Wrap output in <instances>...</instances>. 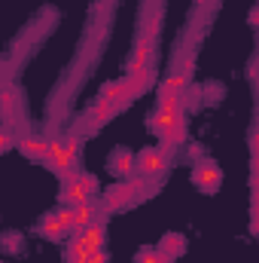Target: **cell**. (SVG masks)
Listing matches in <instances>:
<instances>
[{"instance_id":"obj_2","label":"cell","mask_w":259,"mask_h":263,"mask_svg":"<svg viewBox=\"0 0 259 263\" xmlns=\"http://www.w3.org/2000/svg\"><path fill=\"white\" fill-rule=\"evenodd\" d=\"M192 181H195V187H198L201 193H217V190H220L223 175H220V168H217L210 159H201V162H198V168L192 172Z\"/></svg>"},{"instance_id":"obj_23","label":"cell","mask_w":259,"mask_h":263,"mask_svg":"<svg viewBox=\"0 0 259 263\" xmlns=\"http://www.w3.org/2000/svg\"><path fill=\"white\" fill-rule=\"evenodd\" d=\"M189 153H192V159H198V162H201V147H198V144H192V147H189Z\"/></svg>"},{"instance_id":"obj_11","label":"cell","mask_w":259,"mask_h":263,"mask_svg":"<svg viewBox=\"0 0 259 263\" xmlns=\"http://www.w3.org/2000/svg\"><path fill=\"white\" fill-rule=\"evenodd\" d=\"M149 55H153V43H137V49H134V59H131L128 70L131 73H140V70H149Z\"/></svg>"},{"instance_id":"obj_9","label":"cell","mask_w":259,"mask_h":263,"mask_svg":"<svg viewBox=\"0 0 259 263\" xmlns=\"http://www.w3.org/2000/svg\"><path fill=\"white\" fill-rule=\"evenodd\" d=\"M18 150L31 159H46V141L37 135H21L18 138Z\"/></svg>"},{"instance_id":"obj_14","label":"cell","mask_w":259,"mask_h":263,"mask_svg":"<svg viewBox=\"0 0 259 263\" xmlns=\"http://www.w3.org/2000/svg\"><path fill=\"white\" fill-rule=\"evenodd\" d=\"M110 165H113V172H116L119 178H131V172H134V156H131V153H119Z\"/></svg>"},{"instance_id":"obj_15","label":"cell","mask_w":259,"mask_h":263,"mask_svg":"<svg viewBox=\"0 0 259 263\" xmlns=\"http://www.w3.org/2000/svg\"><path fill=\"white\" fill-rule=\"evenodd\" d=\"M159 251H162V254H171V257H177V254L183 251V236H177V233L165 236V239H162V245H159Z\"/></svg>"},{"instance_id":"obj_6","label":"cell","mask_w":259,"mask_h":263,"mask_svg":"<svg viewBox=\"0 0 259 263\" xmlns=\"http://www.w3.org/2000/svg\"><path fill=\"white\" fill-rule=\"evenodd\" d=\"M116 110H122V107H119V104H110V101H104V98H98V101H95V107L89 110L85 123H89L92 129H98V126H101V123H107Z\"/></svg>"},{"instance_id":"obj_10","label":"cell","mask_w":259,"mask_h":263,"mask_svg":"<svg viewBox=\"0 0 259 263\" xmlns=\"http://www.w3.org/2000/svg\"><path fill=\"white\" fill-rule=\"evenodd\" d=\"M125 205H131L128 184H116V187L107 190V196H104V208H107V211H113V208H125Z\"/></svg>"},{"instance_id":"obj_3","label":"cell","mask_w":259,"mask_h":263,"mask_svg":"<svg viewBox=\"0 0 259 263\" xmlns=\"http://www.w3.org/2000/svg\"><path fill=\"white\" fill-rule=\"evenodd\" d=\"M104 217H98V220H92L85 230H79V233H73V239H76V245L82 248V251H101L104 248Z\"/></svg>"},{"instance_id":"obj_22","label":"cell","mask_w":259,"mask_h":263,"mask_svg":"<svg viewBox=\"0 0 259 263\" xmlns=\"http://www.w3.org/2000/svg\"><path fill=\"white\" fill-rule=\"evenodd\" d=\"M79 184H82V187H85V190H89V193H95V187H98V184H95V178H92V175H79Z\"/></svg>"},{"instance_id":"obj_20","label":"cell","mask_w":259,"mask_h":263,"mask_svg":"<svg viewBox=\"0 0 259 263\" xmlns=\"http://www.w3.org/2000/svg\"><path fill=\"white\" fill-rule=\"evenodd\" d=\"M3 248H6V251H18V248H21V236L6 233V236H3Z\"/></svg>"},{"instance_id":"obj_19","label":"cell","mask_w":259,"mask_h":263,"mask_svg":"<svg viewBox=\"0 0 259 263\" xmlns=\"http://www.w3.org/2000/svg\"><path fill=\"white\" fill-rule=\"evenodd\" d=\"M12 141H15V135L6 129V126H0V153H6L12 147Z\"/></svg>"},{"instance_id":"obj_1","label":"cell","mask_w":259,"mask_h":263,"mask_svg":"<svg viewBox=\"0 0 259 263\" xmlns=\"http://www.w3.org/2000/svg\"><path fill=\"white\" fill-rule=\"evenodd\" d=\"M168 165V150H143L134 159V172L140 178H159Z\"/></svg>"},{"instance_id":"obj_24","label":"cell","mask_w":259,"mask_h":263,"mask_svg":"<svg viewBox=\"0 0 259 263\" xmlns=\"http://www.w3.org/2000/svg\"><path fill=\"white\" fill-rule=\"evenodd\" d=\"M0 92H6V80L3 77H0Z\"/></svg>"},{"instance_id":"obj_5","label":"cell","mask_w":259,"mask_h":263,"mask_svg":"<svg viewBox=\"0 0 259 263\" xmlns=\"http://www.w3.org/2000/svg\"><path fill=\"white\" fill-rule=\"evenodd\" d=\"M92 193L79 184V175H73V172H67L64 175V193H61V202L67 205H82V202H89Z\"/></svg>"},{"instance_id":"obj_8","label":"cell","mask_w":259,"mask_h":263,"mask_svg":"<svg viewBox=\"0 0 259 263\" xmlns=\"http://www.w3.org/2000/svg\"><path fill=\"white\" fill-rule=\"evenodd\" d=\"M101 214H98V205H92V199L89 202H82V205H73V233H79V230H85L92 220H98Z\"/></svg>"},{"instance_id":"obj_16","label":"cell","mask_w":259,"mask_h":263,"mask_svg":"<svg viewBox=\"0 0 259 263\" xmlns=\"http://www.w3.org/2000/svg\"><path fill=\"white\" fill-rule=\"evenodd\" d=\"M159 110H168V114H180L183 104H180V95H171V92H159Z\"/></svg>"},{"instance_id":"obj_21","label":"cell","mask_w":259,"mask_h":263,"mask_svg":"<svg viewBox=\"0 0 259 263\" xmlns=\"http://www.w3.org/2000/svg\"><path fill=\"white\" fill-rule=\"evenodd\" d=\"M156 257H159V251H149V248H146V251L137 254V263H156Z\"/></svg>"},{"instance_id":"obj_12","label":"cell","mask_w":259,"mask_h":263,"mask_svg":"<svg viewBox=\"0 0 259 263\" xmlns=\"http://www.w3.org/2000/svg\"><path fill=\"white\" fill-rule=\"evenodd\" d=\"M101 98L104 101H110V104H125L128 101V92H125V80H116V83H107L104 86V92H101Z\"/></svg>"},{"instance_id":"obj_13","label":"cell","mask_w":259,"mask_h":263,"mask_svg":"<svg viewBox=\"0 0 259 263\" xmlns=\"http://www.w3.org/2000/svg\"><path fill=\"white\" fill-rule=\"evenodd\" d=\"M40 236H46L49 242H61L67 233L61 230V223L55 220V214H49V217H43V223H40Z\"/></svg>"},{"instance_id":"obj_7","label":"cell","mask_w":259,"mask_h":263,"mask_svg":"<svg viewBox=\"0 0 259 263\" xmlns=\"http://www.w3.org/2000/svg\"><path fill=\"white\" fill-rule=\"evenodd\" d=\"M177 123H186V120H183V110H180V114H168V110H156V114H153V120H149V129H153V132H159V135L165 138L168 132H171L174 126H177Z\"/></svg>"},{"instance_id":"obj_18","label":"cell","mask_w":259,"mask_h":263,"mask_svg":"<svg viewBox=\"0 0 259 263\" xmlns=\"http://www.w3.org/2000/svg\"><path fill=\"white\" fill-rule=\"evenodd\" d=\"M61 144H64V153L70 156V162H76V159H79V138H76V135H67Z\"/></svg>"},{"instance_id":"obj_4","label":"cell","mask_w":259,"mask_h":263,"mask_svg":"<svg viewBox=\"0 0 259 263\" xmlns=\"http://www.w3.org/2000/svg\"><path fill=\"white\" fill-rule=\"evenodd\" d=\"M43 162H49L58 175H67V172H73V162H70V156L64 153V144H61V138H52V141H46V159Z\"/></svg>"},{"instance_id":"obj_17","label":"cell","mask_w":259,"mask_h":263,"mask_svg":"<svg viewBox=\"0 0 259 263\" xmlns=\"http://www.w3.org/2000/svg\"><path fill=\"white\" fill-rule=\"evenodd\" d=\"M55 220L61 223V230H64V233H73V205H67V202H64V205L55 211Z\"/></svg>"}]
</instances>
